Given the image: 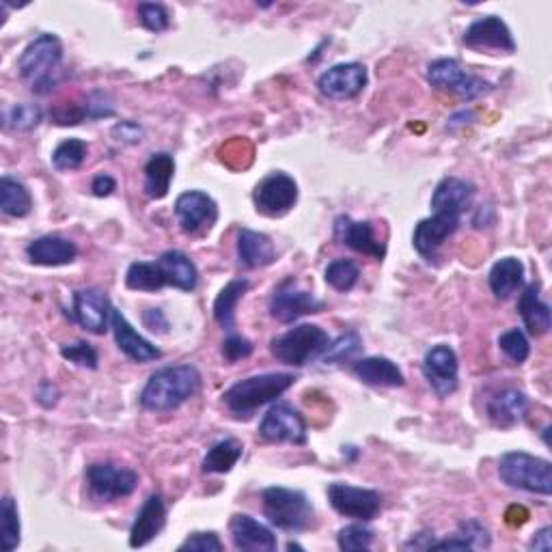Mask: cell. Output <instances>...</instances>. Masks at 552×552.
<instances>
[{"label": "cell", "instance_id": "obj_1", "mask_svg": "<svg viewBox=\"0 0 552 552\" xmlns=\"http://www.w3.org/2000/svg\"><path fill=\"white\" fill-rule=\"evenodd\" d=\"M201 389V374L192 365H171L151 374L141 393V406L149 412H169L184 406Z\"/></svg>", "mask_w": 552, "mask_h": 552}, {"label": "cell", "instance_id": "obj_2", "mask_svg": "<svg viewBox=\"0 0 552 552\" xmlns=\"http://www.w3.org/2000/svg\"><path fill=\"white\" fill-rule=\"evenodd\" d=\"M63 44L57 35L41 33L24 48L18 59L20 78L33 93L46 95L59 85L63 72Z\"/></svg>", "mask_w": 552, "mask_h": 552}, {"label": "cell", "instance_id": "obj_3", "mask_svg": "<svg viewBox=\"0 0 552 552\" xmlns=\"http://www.w3.org/2000/svg\"><path fill=\"white\" fill-rule=\"evenodd\" d=\"M296 382L294 374H261L240 380L223 395L227 408L236 417H251L255 410L279 399Z\"/></svg>", "mask_w": 552, "mask_h": 552}, {"label": "cell", "instance_id": "obj_4", "mask_svg": "<svg viewBox=\"0 0 552 552\" xmlns=\"http://www.w3.org/2000/svg\"><path fill=\"white\" fill-rule=\"evenodd\" d=\"M261 499H264V514L272 527L289 533H302L313 527L315 509L305 492L272 486L264 490Z\"/></svg>", "mask_w": 552, "mask_h": 552}, {"label": "cell", "instance_id": "obj_5", "mask_svg": "<svg viewBox=\"0 0 552 552\" xmlns=\"http://www.w3.org/2000/svg\"><path fill=\"white\" fill-rule=\"evenodd\" d=\"M499 477L514 490L531 494H552V464L524 451H509L499 462Z\"/></svg>", "mask_w": 552, "mask_h": 552}, {"label": "cell", "instance_id": "obj_6", "mask_svg": "<svg viewBox=\"0 0 552 552\" xmlns=\"http://www.w3.org/2000/svg\"><path fill=\"white\" fill-rule=\"evenodd\" d=\"M328 335L326 330L315 324H300L289 328L287 333L274 337L270 343V352L285 365L302 367L307 365L311 358L322 356L328 348Z\"/></svg>", "mask_w": 552, "mask_h": 552}, {"label": "cell", "instance_id": "obj_7", "mask_svg": "<svg viewBox=\"0 0 552 552\" xmlns=\"http://www.w3.org/2000/svg\"><path fill=\"white\" fill-rule=\"evenodd\" d=\"M427 82L438 91L453 93L462 100H477L488 95L494 87L488 80L468 74L462 65L453 59H438L427 67Z\"/></svg>", "mask_w": 552, "mask_h": 552}, {"label": "cell", "instance_id": "obj_8", "mask_svg": "<svg viewBox=\"0 0 552 552\" xmlns=\"http://www.w3.org/2000/svg\"><path fill=\"white\" fill-rule=\"evenodd\" d=\"M87 483L89 490L100 501H117L130 496L138 486V475L132 468L98 462L87 468Z\"/></svg>", "mask_w": 552, "mask_h": 552}, {"label": "cell", "instance_id": "obj_9", "mask_svg": "<svg viewBox=\"0 0 552 552\" xmlns=\"http://www.w3.org/2000/svg\"><path fill=\"white\" fill-rule=\"evenodd\" d=\"M253 201L259 214L264 216H283L298 201V184L287 173H270L255 186Z\"/></svg>", "mask_w": 552, "mask_h": 552}, {"label": "cell", "instance_id": "obj_10", "mask_svg": "<svg viewBox=\"0 0 552 552\" xmlns=\"http://www.w3.org/2000/svg\"><path fill=\"white\" fill-rule=\"evenodd\" d=\"M328 501L345 518H354L361 522L374 520L382 509V496L376 490L356 488L348 483H330Z\"/></svg>", "mask_w": 552, "mask_h": 552}, {"label": "cell", "instance_id": "obj_11", "mask_svg": "<svg viewBox=\"0 0 552 552\" xmlns=\"http://www.w3.org/2000/svg\"><path fill=\"white\" fill-rule=\"evenodd\" d=\"M324 302L307 289H300L296 279H287L274 289L270 298V315L283 324H292L309 313H320Z\"/></svg>", "mask_w": 552, "mask_h": 552}, {"label": "cell", "instance_id": "obj_12", "mask_svg": "<svg viewBox=\"0 0 552 552\" xmlns=\"http://www.w3.org/2000/svg\"><path fill=\"white\" fill-rule=\"evenodd\" d=\"M175 216L184 233L199 236V233L210 231L214 227L218 220V205L207 192L188 190L177 197Z\"/></svg>", "mask_w": 552, "mask_h": 552}, {"label": "cell", "instance_id": "obj_13", "mask_svg": "<svg viewBox=\"0 0 552 552\" xmlns=\"http://www.w3.org/2000/svg\"><path fill=\"white\" fill-rule=\"evenodd\" d=\"M259 434L268 443L307 445V423L302 414L289 404H274L259 425Z\"/></svg>", "mask_w": 552, "mask_h": 552}, {"label": "cell", "instance_id": "obj_14", "mask_svg": "<svg viewBox=\"0 0 552 552\" xmlns=\"http://www.w3.org/2000/svg\"><path fill=\"white\" fill-rule=\"evenodd\" d=\"M367 67L361 63H339L317 78V89L328 100H352L367 87Z\"/></svg>", "mask_w": 552, "mask_h": 552}, {"label": "cell", "instance_id": "obj_15", "mask_svg": "<svg viewBox=\"0 0 552 552\" xmlns=\"http://www.w3.org/2000/svg\"><path fill=\"white\" fill-rule=\"evenodd\" d=\"M423 374L438 397H449L458 389V354L449 345H434L423 358Z\"/></svg>", "mask_w": 552, "mask_h": 552}, {"label": "cell", "instance_id": "obj_16", "mask_svg": "<svg viewBox=\"0 0 552 552\" xmlns=\"http://www.w3.org/2000/svg\"><path fill=\"white\" fill-rule=\"evenodd\" d=\"M113 317V305L100 289H78L74 294V320L93 335H104Z\"/></svg>", "mask_w": 552, "mask_h": 552}, {"label": "cell", "instance_id": "obj_17", "mask_svg": "<svg viewBox=\"0 0 552 552\" xmlns=\"http://www.w3.org/2000/svg\"><path fill=\"white\" fill-rule=\"evenodd\" d=\"M335 236L341 244L361 255L374 257L378 261H382L386 255V246L376 236V229L369 220H352L350 216H339L335 220Z\"/></svg>", "mask_w": 552, "mask_h": 552}, {"label": "cell", "instance_id": "obj_18", "mask_svg": "<svg viewBox=\"0 0 552 552\" xmlns=\"http://www.w3.org/2000/svg\"><path fill=\"white\" fill-rule=\"evenodd\" d=\"M464 44L471 48H490L507 54L516 52V41L509 26L499 16L479 18L464 33Z\"/></svg>", "mask_w": 552, "mask_h": 552}, {"label": "cell", "instance_id": "obj_19", "mask_svg": "<svg viewBox=\"0 0 552 552\" xmlns=\"http://www.w3.org/2000/svg\"><path fill=\"white\" fill-rule=\"evenodd\" d=\"M110 328L115 333L117 348L128 358H132L134 363H151L162 356L156 345L147 341L143 335H138L134 326L126 320V315L117 309H113V317H110Z\"/></svg>", "mask_w": 552, "mask_h": 552}, {"label": "cell", "instance_id": "obj_20", "mask_svg": "<svg viewBox=\"0 0 552 552\" xmlns=\"http://www.w3.org/2000/svg\"><path fill=\"white\" fill-rule=\"evenodd\" d=\"M164 524H167V505H164L160 494H151L134 518L130 529V546L143 548L149 542H154L162 533Z\"/></svg>", "mask_w": 552, "mask_h": 552}, {"label": "cell", "instance_id": "obj_21", "mask_svg": "<svg viewBox=\"0 0 552 552\" xmlns=\"http://www.w3.org/2000/svg\"><path fill=\"white\" fill-rule=\"evenodd\" d=\"M233 546L244 552H272L276 550V535L246 514H236L229 522Z\"/></svg>", "mask_w": 552, "mask_h": 552}, {"label": "cell", "instance_id": "obj_22", "mask_svg": "<svg viewBox=\"0 0 552 552\" xmlns=\"http://www.w3.org/2000/svg\"><path fill=\"white\" fill-rule=\"evenodd\" d=\"M475 192V184L466 182V179L445 177L432 195V210L434 214H453L462 218V214L471 207Z\"/></svg>", "mask_w": 552, "mask_h": 552}, {"label": "cell", "instance_id": "obj_23", "mask_svg": "<svg viewBox=\"0 0 552 552\" xmlns=\"http://www.w3.org/2000/svg\"><path fill=\"white\" fill-rule=\"evenodd\" d=\"M460 227V216L453 214H434L430 218H423L414 229L412 244L423 257H432L443 242L453 236Z\"/></svg>", "mask_w": 552, "mask_h": 552}, {"label": "cell", "instance_id": "obj_24", "mask_svg": "<svg viewBox=\"0 0 552 552\" xmlns=\"http://www.w3.org/2000/svg\"><path fill=\"white\" fill-rule=\"evenodd\" d=\"M486 412L492 425L501 427V430H509V427L518 425L524 417H527L529 399L522 391L507 386V389H501L499 393H494L488 399Z\"/></svg>", "mask_w": 552, "mask_h": 552}, {"label": "cell", "instance_id": "obj_25", "mask_svg": "<svg viewBox=\"0 0 552 552\" xmlns=\"http://www.w3.org/2000/svg\"><path fill=\"white\" fill-rule=\"evenodd\" d=\"M26 255L35 266H67L78 257V246L61 236H41L26 246Z\"/></svg>", "mask_w": 552, "mask_h": 552}, {"label": "cell", "instance_id": "obj_26", "mask_svg": "<svg viewBox=\"0 0 552 552\" xmlns=\"http://www.w3.org/2000/svg\"><path fill=\"white\" fill-rule=\"evenodd\" d=\"M352 369H354L356 378L369 386H386V389H397V386H404V382H406L404 371L386 356L361 358V361L354 363Z\"/></svg>", "mask_w": 552, "mask_h": 552}, {"label": "cell", "instance_id": "obj_27", "mask_svg": "<svg viewBox=\"0 0 552 552\" xmlns=\"http://www.w3.org/2000/svg\"><path fill=\"white\" fill-rule=\"evenodd\" d=\"M518 313L522 317L524 326H527L529 335L533 337H544L550 330V305L542 300L540 285L531 283L524 287L518 300Z\"/></svg>", "mask_w": 552, "mask_h": 552}, {"label": "cell", "instance_id": "obj_28", "mask_svg": "<svg viewBox=\"0 0 552 552\" xmlns=\"http://www.w3.org/2000/svg\"><path fill=\"white\" fill-rule=\"evenodd\" d=\"M238 257L240 264L248 270L266 268L276 261V248L272 240L264 233H257L251 229L238 231Z\"/></svg>", "mask_w": 552, "mask_h": 552}, {"label": "cell", "instance_id": "obj_29", "mask_svg": "<svg viewBox=\"0 0 552 552\" xmlns=\"http://www.w3.org/2000/svg\"><path fill=\"white\" fill-rule=\"evenodd\" d=\"M524 285V264L516 257L496 261L490 270V289L496 298H512Z\"/></svg>", "mask_w": 552, "mask_h": 552}, {"label": "cell", "instance_id": "obj_30", "mask_svg": "<svg viewBox=\"0 0 552 552\" xmlns=\"http://www.w3.org/2000/svg\"><path fill=\"white\" fill-rule=\"evenodd\" d=\"M175 177V160L171 154H154L145 164V195L149 199H164L169 195Z\"/></svg>", "mask_w": 552, "mask_h": 552}, {"label": "cell", "instance_id": "obj_31", "mask_svg": "<svg viewBox=\"0 0 552 552\" xmlns=\"http://www.w3.org/2000/svg\"><path fill=\"white\" fill-rule=\"evenodd\" d=\"M162 268L167 270L171 287L182 289V292H192L199 285V270L192 264V259L182 251H167L158 257Z\"/></svg>", "mask_w": 552, "mask_h": 552}, {"label": "cell", "instance_id": "obj_32", "mask_svg": "<svg viewBox=\"0 0 552 552\" xmlns=\"http://www.w3.org/2000/svg\"><path fill=\"white\" fill-rule=\"evenodd\" d=\"M126 285L134 292H160L162 287L171 285L169 276L162 264L156 261H134L126 274Z\"/></svg>", "mask_w": 552, "mask_h": 552}, {"label": "cell", "instance_id": "obj_33", "mask_svg": "<svg viewBox=\"0 0 552 552\" xmlns=\"http://www.w3.org/2000/svg\"><path fill=\"white\" fill-rule=\"evenodd\" d=\"M248 287H251V283H248L246 279L231 281L223 287V292L218 294V298L214 302V320L220 328L229 330V333L236 328V307H238V302L244 298V294L248 292Z\"/></svg>", "mask_w": 552, "mask_h": 552}, {"label": "cell", "instance_id": "obj_34", "mask_svg": "<svg viewBox=\"0 0 552 552\" xmlns=\"http://www.w3.org/2000/svg\"><path fill=\"white\" fill-rule=\"evenodd\" d=\"M0 207L7 216L24 218L33 210V197L29 188H26L20 179L5 175L0 179Z\"/></svg>", "mask_w": 552, "mask_h": 552}, {"label": "cell", "instance_id": "obj_35", "mask_svg": "<svg viewBox=\"0 0 552 552\" xmlns=\"http://www.w3.org/2000/svg\"><path fill=\"white\" fill-rule=\"evenodd\" d=\"M244 447L236 438H225L220 443L212 445V449L205 453L203 458V473L212 475H223L229 473L233 466H236L242 458Z\"/></svg>", "mask_w": 552, "mask_h": 552}, {"label": "cell", "instance_id": "obj_36", "mask_svg": "<svg viewBox=\"0 0 552 552\" xmlns=\"http://www.w3.org/2000/svg\"><path fill=\"white\" fill-rule=\"evenodd\" d=\"M89 145L80 138H67L57 149L52 151V167L65 173V171H76L82 167V162L87 160Z\"/></svg>", "mask_w": 552, "mask_h": 552}, {"label": "cell", "instance_id": "obj_37", "mask_svg": "<svg viewBox=\"0 0 552 552\" xmlns=\"http://www.w3.org/2000/svg\"><path fill=\"white\" fill-rule=\"evenodd\" d=\"M0 537H3L5 552H13L22 542L18 505L11 496H5L3 503H0Z\"/></svg>", "mask_w": 552, "mask_h": 552}, {"label": "cell", "instance_id": "obj_38", "mask_svg": "<svg viewBox=\"0 0 552 552\" xmlns=\"http://www.w3.org/2000/svg\"><path fill=\"white\" fill-rule=\"evenodd\" d=\"M363 350V339L358 337V333H345L337 341L328 343V348L322 354L324 365H339L345 361H352V358Z\"/></svg>", "mask_w": 552, "mask_h": 552}, {"label": "cell", "instance_id": "obj_39", "mask_svg": "<svg viewBox=\"0 0 552 552\" xmlns=\"http://www.w3.org/2000/svg\"><path fill=\"white\" fill-rule=\"evenodd\" d=\"M358 276H361V270L350 259H335L326 268V283L337 292H350L358 283Z\"/></svg>", "mask_w": 552, "mask_h": 552}, {"label": "cell", "instance_id": "obj_40", "mask_svg": "<svg viewBox=\"0 0 552 552\" xmlns=\"http://www.w3.org/2000/svg\"><path fill=\"white\" fill-rule=\"evenodd\" d=\"M41 117V108L37 104H13L5 110V126L18 132H29L39 126Z\"/></svg>", "mask_w": 552, "mask_h": 552}, {"label": "cell", "instance_id": "obj_41", "mask_svg": "<svg viewBox=\"0 0 552 552\" xmlns=\"http://www.w3.org/2000/svg\"><path fill=\"white\" fill-rule=\"evenodd\" d=\"M371 542H374V531L367 529L365 524H348L339 531L337 544L343 552H358L369 550Z\"/></svg>", "mask_w": 552, "mask_h": 552}, {"label": "cell", "instance_id": "obj_42", "mask_svg": "<svg viewBox=\"0 0 552 552\" xmlns=\"http://www.w3.org/2000/svg\"><path fill=\"white\" fill-rule=\"evenodd\" d=\"M499 345H501V350L505 352V356L512 358V361L518 363V365H522L524 361H527L529 354H531L529 339H527V335L522 333L520 328H512V330H507V333H503L499 337Z\"/></svg>", "mask_w": 552, "mask_h": 552}, {"label": "cell", "instance_id": "obj_43", "mask_svg": "<svg viewBox=\"0 0 552 552\" xmlns=\"http://www.w3.org/2000/svg\"><path fill=\"white\" fill-rule=\"evenodd\" d=\"M138 20L151 33H162L171 26V13L160 3H141L138 5Z\"/></svg>", "mask_w": 552, "mask_h": 552}, {"label": "cell", "instance_id": "obj_44", "mask_svg": "<svg viewBox=\"0 0 552 552\" xmlns=\"http://www.w3.org/2000/svg\"><path fill=\"white\" fill-rule=\"evenodd\" d=\"M61 356L65 358V361L74 363L78 367H85V369H98V363H100L98 352H95L93 345L87 341H76V343L63 345Z\"/></svg>", "mask_w": 552, "mask_h": 552}, {"label": "cell", "instance_id": "obj_45", "mask_svg": "<svg viewBox=\"0 0 552 552\" xmlns=\"http://www.w3.org/2000/svg\"><path fill=\"white\" fill-rule=\"evenodd\" d=\"M458 537H462V540L471 546V550H477V548H490V531L486 524H483L481 520L477 518H471V520H464L460 527H458V533H455Z\"/></svg>", "mask_w": 552, "mask_h": 552}, {"label": "cell", "instance_id": "obj_46", "mask_svg": "<svg viewBox=\"0 0 552 552\" xmlns=\"http://www.w3.org/2000/svg\"><path fill=\"white\" fill-rule=\"evenodd\" d=\"M179 552L186 550H199V552H220L223 550V542H220V537L214 531L207 533H192L188 535V540L177 548Z\"/></svg>", "mask_w": 552, "mask_h": 552}, {"label": "cell", "instance_id": "obj_47", "mask_svg": "<svg viewBox=\"0 0 552 552\" xmlns=\"http://www.w3.org/2000/svg\"><path fill=\"white\" fill-rule=\"evenodd\" d=\"M253 354V343L240 337V335H229L223 341V356L227 363H238L242 358H248Z\"/></svg>", "mask_w": 552, "mask_h": 552}, {"label": "cell", "instance_id": "obj_48", "mask_svg": "<svg viewBox=\"0 0 552 552\" xmlns=\"http://www.w3.org/2000/svg\"><path fill=\"white\" fill-rule=\"evenodd\" d=\"M113 136L117 138L119 143L134 145V143H141L143 128L138 126V123H134V121H121V123H117V126L113 128Z\"/></svg>", "mask_w": 552, "mask_h": 552}, {"label": "cell", "instance_id": "obj_49", "mask_svg": "<svg viewBox=\"0 0 552 552\" xmlns=\"http://www.w3.org/2000/svg\"><path fill=\"white\" fill-rule=\"evenodd\" d=\"M37 402L44 406V408H52V406H57L59 402V389L57 386H54L52 382L44 380L39 384V389H37Z\"/></svg>", "mask_w": 552, "mask_h": 552}, {"label": "cell", "instance_id": "obj_50", "mask_svg": "<svg viewBox=\"0 0 552 552\" xmlns=\"http://www.w3.org/2000/svg\"><path fill=\"white\" fill-rule=\"evenodd\" d=\"M143 322L149 330H154V333H167V330H169V320L164 317V313L160 309L145 311Z\"/></svg>", "mask_w": 552, "mask_h": 552}, {"label": "cell", "instance_id": "obj_51", "mask_svg": "<svg viewBox=\"0 0 552 552\" xmlns=\"http://www.w3.org/2000/svg\"><path fill=\"white\" fill-rule=\"evenodd\" d=\"M91 190H93V195H95V197H110V195H113V192L117 190L115 177H110V175H106V173L98 175V177L93 179Z\"/></svg>", "mask_w": 552, "mask_h": 552}, {"label": "cell", "instance_id": "obj_52", "mask_svg": "<svg viewBox=\"0 0 552 552\" xmlns=\"http://www.w3.org/2000/svg\"><path fill=\"white\" fill-rule=\"evenodd\" d=\"M529 550H542V552H550L552 550V529L544 527L535 533V537L529 544Z\"/></svg>", "mask_w": 552, "mask_h": 552}, {"label": "cell", "instance_id": "obj_53", "mask_svg": "<svg viewBox=\"0 0 552 552\" xmlns=\"http://www.w3.org/2000/svg\"><path fill=\"white\" fill-rule=\"evenodd\" d=\"M527 520H529V512L522 505H512L507 509L505 522L509 524V527H522V524Z\"/></svg>", "mask_w": 552, "mask_h": 552}, {"label": "cell", "instance_id": "obj_54", "mask_svg": "<svg viewBox=\"0 0 552 552\" xmlns=\"http://www.w3.org/2000/svg\"><path fill=\"white\" fill-rule=\"evenodd\" d=\"M434 533H430V531H423V533H417V535H414L412 537V540L410 542H406V548L408 550H432V546H434Z\"/></svg>", "mask_w": 552, "mask_h": 552}, {"label": "cell", "instance_id": "obj_55", "mask_svg": "<svg viewBox=\"0 0 552 552\" xmlns=\"http://www.w3.org/2000/svg\"><path fill=\"white\" fill-rule=\"evenodd\" d=\"M294 548H296V550H305V548L298 546V544H294V542H289V544H287V550H294Z\"/></svg>", "mask_w": 552, "mask_h": 552}]
</instances>
